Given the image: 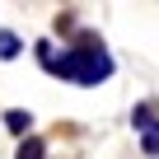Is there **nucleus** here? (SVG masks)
Listing matches in <instances>:
<instances>
[{
    "label": "nucleus",
    "mask_w": 159,
    "mask_h": 159,
    "mask_svg": "<svg viewBox=\"0 0 159 159\" xmlns=\"http://www.w3.org/2000/svg\"><path fill=\"white\" fill-rule=\"evenodd\" d=\"M47 75L70 80V84H80V89H94V84H103V80L112 75V52L103 47L98 33H75V42L52 61Z\"/></svg>",
    "instance_id": "obj_1"
},
{
    "label": "nucleus",
    "mask_w": 159,
    "mask_h": 159,
    "mask_svg": "<svg viewBox=\"0 0 159 159\" xmlns=\"http://www.w3.org/2000/svg\"><path fill=\"white\" fill-rule=\"evenodd\" d=\"M0 122H5V126L19 136V140H24V136H33V112H28V108H10V112L0 117Z\"/></svg>",
    "instance_id": "obj_2"
},
{
    "label": "nucleus",
    "mask_w": 159,
    "mask_h": 159,
    "mask_svg": "<svg viewBox=\"0 0 159 159\" xmlns=\"http://www.w3.org/2000/svg\"><path fill=\"white\" fill-rule=\"evenodd\" d=\"M14 159H47V140L42 136H24L19 150H14Z\"/></svg>",
    "instance_id": "obj_3"
},
{
    "label": "nucleus",
    "mask_w": 159,
    "mask_h": 159,
    "mask_svg": "<svg viewBox=\"0 0 159 159\" xmlns=\"http://www.w3.org/2000/svg\"><path fill=\"white\" fill-rule=\"evenodd\" d=\"M154 122H159V117H154V103H136V108H131V126H136V131H150Z\"/></svg>",
    "instance_id": "obj_4"
},
{
    "label": "nucleus",
    "mask_w": 159,
    "mask_h": 159,
    "mask_svg": "<svg viewBox=\"0 0 159 159\" xmlns=\"http://www.w3.org/2000/svg\"><path fill=\"white\" fill-rule=\"evenodd\" d=\"M24 52V42H19V33H10V28H0V61H14Z\"/></svg>",
    "instance_id": "obj_5"
},
{
    "label": "nucleus",
    "mask_w": 159,
    "mask_h": 159,
    "mask_svg": "<svg viewBox=\"0 0 159 159\" xmlns=\"http://www.w3.org/2000/svg\"><path fill=\"white\" fill-rule=\"evenodd\" d=\"M140 150H145V159H159V122L150 131H140Z\"/></svg>",
    "instance_id": "obj_6"
},
{
    "label": "nucleus",
    "mask_w": 159,
    "mask_h": 159,
    "mask_svg": "<svg viewBox=\"0 0 159 159\" xmlns=\"http://www.w3.org/2000/svg\"><path fill=\"white\" fill-rule=\"evenodd\" d=\"M33 47H38V66H42V70H52V61H56V47H52L47 38H42V42H33Z\"/></svg>",
    "instance_id": "obj_7"
}]
</instances>
